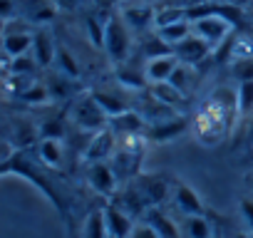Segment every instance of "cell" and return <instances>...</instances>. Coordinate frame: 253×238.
<instances>
[{
  "label": "cell",
  "mask_w": 253,
  "mask_h": 238,
  "mask_svg": "<svg viewBox=\"0 0 253 238\" xmlns=\"http://www.w3.org/2000/svg\"><path fill=\"white\" fill-rule=\"evenodd\" d=\"M0 174H3V176H13V174H15V176L30 181V184L52 203V208L62 216V221H65L67 228L72 231V216H70V206H67L65 196L60 194V189L50 181V176L40 169V164H38L30 154H25L23 149H15L10 157L3 159V164H0Z\"/></svg>",
  "instance_id": "1"
},
{
  "label": "cell",
  "mask_w": 253,
  "mask_h": 238,
  "mask_svg": "<svg viewBox=\"0 0 253 238\" xmlns=\"http://www.w3.org/2000/svg\"><path fill=\"white\" fill-rule=\"evenodd\" d=\"M70 117H72V122H75L80 129L92 132V134H97V132H102V129L109 127V117H107V112L99 107V102L92 97L89 89L82 92V94L72 102V107H70Z\"/></svg>",
  "instance_id": "2"
},
{
  "label": "cell",
  "mask_w": 253,
  "mask_h": 238,
  "mask_svg": "<svg viewBox=\"0 0 253 238\" xmlns=\"http://www.w3.org/2000/svg\"><path fill=\"white\" fill-rule=\"evenodd\" d=\"M104 52H107V57H109L114 65L124 62L126 57H129V52H132V28L124 23L122 13H119V15L112 13V15L107 18V28H104Z\"/></svg>",
  "instance_id": "3"
},
{
  "label": "cell",
  "mask_w": 253,
  "mask_h": 238,
  "mask_svg": "<svg viewBox=\"0 0 253 238\" xmlns=\"http://www.w3.org/2000/svg\"><path fill=\"white\" fill-rule=\"evenodd\" d=\"M191 28H194V33H196L199 38H204V40L211 45V50H216L231 33H236V25H233L231 20H226L223 15H213V13L191 20Z\"/></svg>",
  "instance_id": "4"
},
{
  "label": "cell",
  "mask_w": 253,
  "mask_h": 238,
  "mask_svg": "<svg viewBox=\"0 0 253 238\" xmlns=\"http://www.w3.org/2000/svg\"><path fill=\"white\" fill-rule=\"evenodd\" d=\"M87 184L92 186L94 194L104 196L107 201L114 198V196L119 194V186H122L109 161H94V164H87Z\"/></svg>",
  "instance_id": "5"
},
{
  "label": "cell",
  "mask_w": 253,
  "mask_h": 238,
  "mask_svg": "<svg viewBox=\"0 0 253 238\" xmlns=\"http://www.w3.org/2000/svg\"><path fill=\"white\" fill-rule=\"evenodd\" d=\"M114 149H117V134L107 127V129H102V132H97V134L89 137V144L82 152V161L84 164L109 161L112 154H114Z\"/></svg>",
  "instance_id": "6"
},
{
  "label": "cell",
  "mask_w": 253,
  "mask_h": 238,
  "mask_svg": "<svg viewBox=\"0 0 253 238\" xmlns=\"http://www.w3.org/2000/svg\"><path fill=\"white\" fill-rule=\"evenodd\" d=\"M186 127H189L186 117H184V114H174V117L162 119V122H152V124H147L144 137H147L149 142H154V144H157V142L164 144V142L176 139L181 132H186Z\"/></svg>",
  "instance_id": "7"
},
{
  "label": "cell",
  "mask_w": 253,
  "mask_h": 238,
  "mask_svg": "<svg viewBox=\"0 0 253 238\" xmlns=\"http://www.w3.org/2000/svg\"><path fill=\"white\" fill-rule=\"evenodd\" d=\"M213 50H211V45L204 40V38H199L194 30H191V35H186L176 47H174V55L179 57V62H184V65H199V62H204L209 55H211Z\"/></svg>",
  "instance_id": "8"
},
{
  "label": "cell",
  "mask_w": 253,
  "mask_h": 238,
  "mask_svg": "<svg viewBox=\"0 0 253 238\" xmlns=\"http://www.w3.org/2000/svg\"><path fill=\"white\" fill-rule=\"evenodd\" d=\"M122 18L134 33L147 35L152 28H157V8L142 3V5H124L122 8Z\"/></svg>",
  "instance_id": "9"
},
{
  "label": "cell",
  "mask_w": 253,
  "mask_h": 238,
  "mask_svg": "<svg viewBox=\"0 0 253 238\" xmlns=\"http://www.w3.org/2000/svg\"><path fill=\"white\" fill-rule=\"evenodd\" d=\"M102 208H104V218H107V228H109V236L112 238H132L134 223H132V216L129 213H126L122 206H117L112 198Z\"/></svg>",
  "instance_id": "10"
},
{
  "label": "cell",
  "mask_w": 253,
  "mask_h": 238,
  "mask_svg": "<svg viewBox=\"0 0 253 238\" xmlns=\"http://www.w3.org/2000/svg\"><path fill=\"white\" fill-rule=\"evenodd\" d=\"M147 119L142 112L137 109H126L117 117H109V129L117 134V137H129V134H144L147 132Z\"/></svg>",
  "instance_id": "11"
},
{
  "label": "cell",
  "mask_w": 253,
  "mask_h": 238,
  "mask_svg": "<svg viewBox=\"0 0 253 238\" xmlns=\"http://www.w3.org/2000/svg\"><path fill=\"white\" fill-rule=\"evenodd\" d=\"M134 184H137V189L142 191V196H144V201L149 203V208H152V206H159V203L169 196V184H167V179L159 176V174H139V176L134 179Z\"/></svg>",
  "instance_id": "12"
},
{
  "label": "cell",
  "mask_w": 253,
  "mask_h": 238,
  "mask_svg": "<svg viewBox=\"0 0 253 238\" xmlns=\"http://www.w3.org/2000/svg\"><path fill=\"white\" fill-rule=\"evenodd\" d=\"M174 203L184 216H204L206 213V206H204L201 196L184 181H179L176 189H174Z\"/></svg>",
  "instance_id": "13"
},
{
  "label": "cell",
  "mask_w": 253,
  "mask_h": 238,
  "mask_svg": "<svg viewBox=\"0 0 253 238\" xmlns=\"http://www.w3.org/2000/svg\"><path fill=\"white\" fill-rule=\"evenodd\" d=\"M179 57L171 52V55H162V57H154V60H147L144 62V72H147V79L149 84L154 82H169L174 70L179 67Z\"/></svg>",
  "instance_id": "14"
},
{
  "label": "cell",
  "mask_w": 253,
  "mask_h": 238,
  "mask_svg": "<svg viewBox=\"0 0 253 238\" xmlns=\"http://www.w3.org/2000/svg\"><path fill=\"white\" fill-rule=\"evenodd\" d=\"M114 77H117V82H119L122 87H126V89H149L147 72L139 70V67H134V65H129L126 60L119 62V65H114Z\"/></svg>",
  "instance_id": "15"
},
{
  "label": "cell",
  "mask_w": 253,
  "mask_h": 238,
  "mask_svg": "<svg viewBox=\"0 0 253 238\" xmlns=\"http://www.w3.org/2000/svg\"><path fill=\"white\" fill-rule=\"evenodd\" d=\"M33 57L38 60L40 67H50L55 65V55H57V45L52 40V35L47 30H38L35 38H33Z\"/></svg>",
  "instance_id": "16"
},
{
  "label": "cell",
  "mask_w": 253,
  "mask_h": 238,
  "mask_svg": "<svg viewBox=\"0 0 253 238\" xmlns=\"http://www.w3.org/2000/svg\"><path fill=\"white\" fill-rule=\"evenodd\" d=\"M149 94L157 97L162 104L176 109V112H179V107L186 104V94L176 84H171V82H154V84H149Z\"/></svg>",
  "instance_id": "17"
},
{
  "label": "cell",
  "mask_w": 253,
  "mask_h": 238,
  "mask_svg": "<svg viewBox=\"0 0 253 238\" xmlns=\"http://www.w3.org/2000/svg\"><path fill=\"white\" fill-rule=\"evenodd\" d=\"M144 223H149L162 238H179V228L176 223L159 208V206H152L147 213H144Z\"/></svg>",
  "instance_id": "18"
},
{
  "label": "cell",
  "mask_w": 253,
  "mask_h": 238,
  "mask_svg": "<svg viewBox=\"0 0 253 238\" xmlns=\"http://www.w3.org/2000/svg\"><path fill=\"white\" fill-rule=\"evenodd\" d=\"M33 38L35 33H3V52L10 57H20L28 55L33 50Z\"/></svg>",
  "instance_id": "19"
},
{
  "label": "cell",
  "mask_w": 253,
  "mask_h": 238,
  "mask_svg": "<svg viewBox=\"0 0 253 238\" xmlns=\"http://www.w3.org/2000/svg\"><path fill=\"white\" fill-rule=\"evenodd\" d=\"M38 157H40L42 166L60 169L62 166V144H60V139H40L38 142Z\"/></svg>",
  "instance_id": "20"
},
{
  "label": "cell",
  "mask_w": 253,
  "mask_h": 238,
  "mask_svg": "<svg viewBox=\"0 0 253 238\" xmlns=\"http://www.w3.org/2000/svg\"><path fill=\"white\" fill-rule=\"evenodd\" d=\"M89 92H92V97L99 102V107L107 112V117H117V114H122V112H126V109H132L129 102L122 99V97L114 94V92H107V89H89Z\"/></svg>",
  "instance_id": "21"
},
{
  "label": "cell",
  "mask_w": 253,
  "mask_h": 238,
  "mask_svg": "<svg viewBox=\"0 0 253 238\" xmlns=\"http://www.w3.org/2000/svg\"><path fill=\"white\" fill-rule=\"evenodd\" d=\"M30 5H25V15L35 25H45L55 18V0H28Z\"/></svg>",
  "instance_id": "22"
},
{
  "label": "cell",
  "mask_w": 253,
  "mask_h": 238,
  "mask_svg": "<svg viewBox=\"0 0 253 238\" xmlns=\"http://www.w3.org/2000/svg\"><path fill=\"white\" fill-rule=\"evenodd\" d=\"M82 238H112L109 228H107V218H104V208H92L84 228H82Z\"/></svg>",
  "instance_id": "23"
},
{
  "label": "cell",
  "mask_w": 253,
  "mask_h": 238,
  "mask_svg": "<svg viewBox=\"0 0 253 238\" xmlns=\"http://www.w3.org/2000/svg\"><path fill=\"white\" fill-rule=\"evenodd\" d=\"M18 102L30 104V107H47V104H52V97H50V89L45 82H35L18 94Z\"/></svg>",
  "instance_id": "24"
},
{
  "label": "cell",
  "mask_w": 253,
  "mask_h": 238,
  "mask_svg": "<svg viewBox=\"0 0 253 238\" xmlns=\"http://www.w3.org/2000/svg\"><path fill=\"white\" fill-rule=\"evenodd\" d=\"M191 30H194V28H191V23H189V20H181V23H171V25L157 28L154 33H157L164 42H169L171 47H176V45H179L186 35H191Z\"/></svg>",
  "instance_id": "25"
},
{
  "label": "cell",
  "mask_w": 253,
  "mask_h": 238,
  "mask_svg": "<svg viewBox=\"0 0 253 238\" xmlns=\"http://www.w3.org/2000/svg\"><path fill=\"white\" fill-rule=\"evenodd\" d=\"M55 67L57 72H62L65 77L70 79H77L82 72H80V62L75 60V55L65 47V45H57V55H55Z\"/></svg>",
  "instance_id": "26"
},
{
  "label": "cell",
  "mask_w": 253,
  "mask_h": 238,
  "mask_svg": "<svg viewBox=\"0 0 253 238\" xmlns=\"http://www.w3.org/2000/svg\"><path fill=\"white\" fill-rule=\"evenodd\" d=\"M65 114H55V117H47V119H42L40 122V127H38V134H40V139H65Z\"/></svg>",
  "instance_id": "27"
},
{
  "label": "cell",
  "mask_w": 253,
  "mask_h": 238,
  "mask_svg": "<svg viewBox=\"0 0 253 238\" xmlns=\"http://www.w3.org/2000/svg\"><path fill=\"white\" fill-rule=\"evenodd\" d=\"M181 20H189V8H184V5H162V8H157V28H164V25H171V23H181Z\"/></svg>",
  "instance_id": "28"
},
{
  "label": "cell",
  "mask_w": 253,
  "mask_h": 238,
  "mask_svg": "<svg viewBox=\"0 0 253 238\" xmlns=\"http://www.w3.org/2000/svg\"><path fill=\"white\" fill-rule=\"evenodd\" d=\"M171 52H174V47H171L169 42H164L157 33L147 35L144 42H142V55H144L147 60H154V57H162V55H171Z\"/></svg>",
  "instance_id": "29"
},
{
  "label": "cell",
  "mask_w": 253,
  "mask_h": 238,
  "mask_svg": "<svg viewBox=\"0 0 253 238\" xmlns=\"http://www.w3.org/2000/svg\"><path fill=\"white\" fill-rule=\"evenodd\" d=\"M184 231H186V238H211L213 236V228L206 216H186Z\"/></svg>",
  "instance_id": "30"
},
{
  "label": "cell",
  "mask_w": 253,
  "mask_h": 238,
  "mask_svg": "<svg viewBox=\"0 0 253 238\" xmlns=\"http://www.w3.org/2000/svg\"><path fill=\"white\" fill-rule=\"evenodd\" d=\"M104 28H107V20H99L97 15H87L84 30H87L89 42H92L97 50H104Z\"/></svg>",
  "instance_id": "31"
},
{
  "label": "cell",
  "mask_w": 253,
  "mask_h": 238,
  "mask_svg": "<svg viewBox=\"0 0 253 238\" xmlns=\"http://www.w3.org/2000/svg\"><path fill=\"white\" fill-rule=\"evenodd\" d=\"M47 89H50V97L52 102H60V99H67L70 97V77H65L62 72H55L45 79Z\"/></svg>",
  "instance_id": "32"
},
{
  "label": "cell",
  "mask_w": 253,
  "mask_h": 238,
  "mask_svg": "<svg viewBox=\"0 0 253 238\" xmlns=\"http://www.w3.org/2000/svg\"><path fill=\"white\" fill-rule=\"evenodd\" d=\"M236 94H238V117H253V79L238 82Z\"/></svg>",
  "instance_id": "33"
},
{
  "label": "cell",
  "mask_w": 253,
  "mask_h": 238,
  "mask_svg": "<svg viewBox=\"0 0 253 238\" xmlns=\"http://www.w3.org/2000/svg\"><path fill=\"white\" fill-rule=\"evenodd\" d=\"M231 75L236 82H251L253 79V57H236L231 62Z\"/></svg>",
  "instance_id": "34"
},
{
  "label": "cell",
  "mask_w": 253,
  "mask_h": 238,
  "mask_svg": "<svg viewBox=\"0 0 253 238\" xmlns=\"http://www.w3.org/2000/svg\"><path fill=\"white\" fill-rule=\"evenodd\" d=\"M169 82H171V84H176V87H179V89L186 94V92H189V84H191V77H189V65H184V62H181V65L174 70V75H171V79H169Z\"/></svg>",
  "instance_id": "35"
},
{
  "label": "cell",
  "mask_w": 253,
  "mask_h": 238,
  "mask_svg": "<svg viewBox=\"0 0 253 238\" xmlns=\"http://www.w3.org/2000/svg\"><path fill=\"white\" fill-rule=\"evenodd\" d=\"M132 238H162L149 223H142V226H134L132 231Z\"/></svg>",
  "instance_id": "36"
},
{
  "label": "cell",
  "mask_w": 253,
  "mask_h": 238,
  "mask_svg": "<svg viewBox=\"0 0 253 238\" xmlns=\"http://www.w3.org/2000/svg\"><path fill=\"white\" fill-rule=\"evenodd\" d=\"M241 213H243L246 223L253 228V201L251 198H241Z\"/></svg>",
  "instance_id": "37"
},
{
  "label": "cell",
  "mask_w": 253,
  "mask_h": 238,
  "mask_svg": "<svg viewBox=\"0 0 253 238\" xmlns=\"http://www.w3.org/2000/svg\"><path fill=\"white\" fill-rule=\"evenodd\" d=\"M0 10H3V20H10V15H13V0H0Z\"/></svg>",
  "instance_id": "38"
},
{
  "label": "cell",
  "mask_w": 253,
  "mask_h": 238,
  "mask_svg": "<svg viewBox=\"0 0 253 238\" xmlns=\"http://www.w3.org/2000/svg\"><path fill=\"white\" fill-rule=\"evenodd\" d=\"M80 3V0H57V5H62V8H75Z\"/></svg>",
  "instance_id": "39"
},
{
  "label": "cell",
  "mask_w": 253,
  "mask_h": 238,
  "mask_svg": "<svg viewBox=\"0 0 253 238\" xmlns=\"http://www.w3.org/2000/svg\"><path fill=\"white\" fill-rule=\"evenodd\" d=\"M248 142L253 144V117H251V124H248Z\"/></svg>",
  "instance_id": "40"
},
{
  "label": "cell",
  "mask_w": 253,
  "mask_h": 238,
  "mask_svg": "<svg viewBox=\"0 0 253 238\" xmlns=\"http://www.w3.org/2000/svg\"><path fill=\"white\" fill-rule=\"evenodd\" d=\"M248 10H251V13H253V0H251V5H248Z\"/></svg>",
  "instance_id": "41"
},
{
  "label": "cell",
  "mask_w": 253,
  "mask_h": 238,
  "mask_svg": "<svg viewBox=\"0 0 253 238\" xmlns=\"http://www.w3.org/2000/svg\"><path fill=\"white\" fill-rule=\"evenodd\" d=\"M236 238H248V236H243V233H238V236H236Z\"/></svg>",
  "instance_id": "42"
},
{
  "label": "cell",
  "mask_w": 253,
  "mask_h": 238,
  "mask_svg": "<svg viewBox=\"0 0 253 238\" xmlns=\"http://www.w3.org/2000/svg\"><path fill=\"white\" fill-rule=\"evenodd\" d=\"M251 20H253V13H251Z\"/></svg>",
  "instance_id": "43"
},
{
  "label": "cell",
  "mask_w": 253,
  "mask_h": 238,
  "mask_svg": "<svg viewBox=\"0 0 253 238\" xmlns=\"http://www.w3.org/2000/svg\"><path fill=\"white\" fill-rule=\"evenodd\" d=\"M55 3H57V0H55Z\"/></svg>",
  "instance_id": "44"
}]
</instances>
